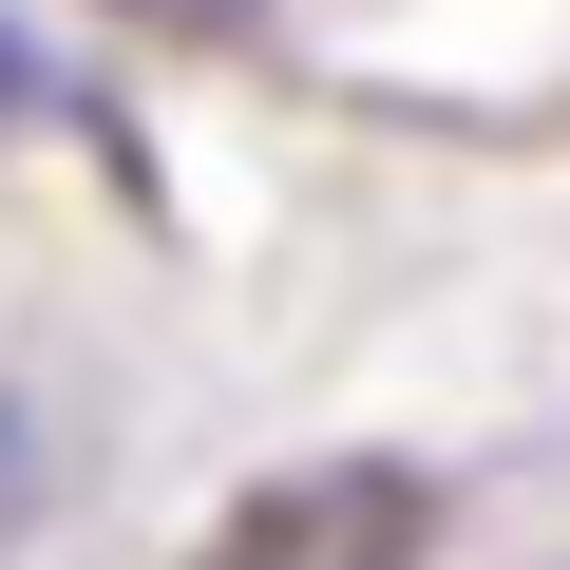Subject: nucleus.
Masks as SVG:
<instances>
[{"mask_svg": "<svg viewBox=\"0 0 570 570\" xmlns=\"http://www.w3.org/2000/svg\"><path fill=\"white\" fill-rule=\"evenodd\" d=\"M209 570H419V494L400 475H285V494H247L228 532H209Z\"/></svg>", "mask_w": 570, "mask_h": 570, "instance_id": "1", "label": "nucleus"}]
</instances>
